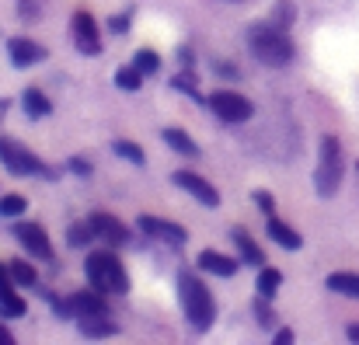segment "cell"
<instances>
[{
  "mask_svg": "<svg viewBox=\"0 0 359 345\" xmlns=\"http://www.w3.org/2000/svg\"><path fill=\"white\" fill-rule=\"evenodd\" d=\"M248 49L262 67H272V70L290 67L297 60V46L290 39V28H279L272 21H258L248 28Z\"/></svg>",
  "mask_w": 359,
  "mask_h": 345,
  "instance_id": "6da1fadb",
  "label": "cell"
},
{
  "mask_svg": "<svg viewBox=\"0 0 359 345\" xmlns=\"http://www.w3.org/2000/svg\"><path fill=\"white\" fill-rule=\"evenodd\" d=\"M178 300L192 332H210L217 321V297L196 272H178Z\"/></svg>",
  "mask_w": 359,
  "mask_h": 345,
  "instance_id": "7a4b0ae2",
  "label": "cell"
},
{
  "mask_svg": "<svg viewBox=\"0 0 359 345\" xmlns=\"http://www.w3.org/2000/svg\"><path fill=\"white\" fill-rule=\"evenodd\" d=\"M84 276H88V286L91 290H98V293H129V272H126V265L119 262V255L116 251H88V258H84Z\"/></svg>",
  "mask_w": 359,
  "mask_h": 345,
  "instance_id": "3957f363",
  "label": "cell"
},
{
  "mask_svg": "<svg viewBox=\"0 0 359 345\" xmlns=\"http://www.w3.org/2000/svg\"><path fill=\"white\" fill-rule=\"evenodd\" d=\"M0 164L14 175V178H46V182H56L63 171L49 168L39 154H32L25 143L11 140V136H0Z\"/></svg>",
  "mask_w": 359,
  "mask_h": 345,
  "instance_id": "277c9868",
  "label": "cell"
},
{
  "mask_svg": "<svg viewBox=\"0 0 359 345\" xmlns=\"http://www.w3.org/2000/svg\"><path fill=\"white\" fill-rule=\"evenodd\" d=\"M342 175H346V164H342V143L335 136H325L321 147H318V171H314V192L321 199H332L339 189H342Z\"/></svg>",
  "mask_w": 359,
  "mask_h": 345,
  "instance_id": "5b68a950",
  "label": "cell"
},
{
  "mask_svg": "<svg viewBox=\"0 0 359 345\" xmlns=\"http://www.w3.org/2000/svg\"><path fill=\"white\" fill-rule=\"evenodd\" d=\"M206 109L217 115L220 122H227V126H241V122H248L255 115V105L241 91H231V88H217L210 95V105Z\"/></svg>",
  "mask_w": 359,
  "mask_h": 345,
  "instance_id": "8992f818",
  "label": "cell"
},
{
  "mask_svg": "<svg viewBox=\"0 0 359 345\" xmlns=\"http://www.w3.org/2000/svg\"><path fill=\"white\" fill-rule=\"evenodd\" d=\"M70 35H74V46H77L81 56H98V53L105 49L102 32H98V21H95V14L84 11V7L74 11V18H70Z\"/></svg>",
  "mask_w": 359,
  "mask_h": 345,
  "instance_id": "52a82bcc",
  "label": "cell"
},
{
  "mask_svg": "<svg viewBox=\"0 0 359 345\" xmlns=\"http://www.w3.org/2000/svg\"><path fill=\"white\" fill-rule=\"evenodd\" d=\"M136 227L143 230V237H154L168 248H185L189 244V230L175 220H161V217H150V213H140L136 217Z\"/></svg>",
  "mask_w": 359,
  "mask_h": 345,
  "instance_id": "ba28073f",
  "label": "cell"
},
{
  "mask_svg": "<svg viewBox=\"0 0 359 345\" xmlns=\"http://www.w3.org/2000/svg\"><path fill=\"white\" fill-rule=\"evenodd\" d=\"M7 56H11V67L14 70H28V67H39L49 60L46 46L35 42L32 35H11L7 39Z\"/></svg>",
  "mask_w": 359,
  "mask_h": 345,
  "instance_id": "9c48e42d",
  "label": "cell"
},
{
  "mask_svg": "<svg viewBox=\"0 0 359 345\" xmlns=\"http://www.w3.org/2000/svg\"><path fill=\"white\" fill-rule=\"evenodd\" d=\"M11 230H14L18 244L25 248V255H32V258H39V262H53V241H49V234H46L42 224H25V220H18Z\"/></svg>",
  "mask_w": 359,
  "mask_h": 345,
  "instance_id": "30bf717a",
  "label": "cell"
},
{
  "mask_svg": "<svg viewBox=\"0 0 359 345\" xmlns=\"http://www.w3.org/2000/svg\"><path fill=\"white\" fill-rule=\"evenodd\" d=\"M175 185H178L182 192H189L196 203H203L206 210H217V206H220V192H217V185H210L199 171H175Z\"/></svg>",
  "mask_w": 359,
  "mask_h": 345,
  "instance_id": "8fae6325",
  "label": "cell"
},
{
  "mask_svg": "<svg viewBox=\"0 0 359 345\" xmlns=\"http://www.w3.org/2000/svg\"><path fill=\"white\" fill-rule=\"evenodd\" d=\"M196 265H199V272H210V276H217V279H231V276H238L241 258L224 255V251H217V248H206V251H199Z\"/></svg>",
  "mask_w": 359,
  "mask_h": 345,
  "instance_id": "7c38bea8",
  "label": "cell"
},
{
  "mask_svg": "<svg viewBox=\"0 0 359 345\" xmlns=\"http://www.w3.org/2000/svg\"><path fill=\"white\" fill-rule=\"evenodd\" d=\"M91 220V227H95V234L105 241V244H112V248H122V244H129V227L122 224L119 217H112V213H95V217H88Z\"/></svg>",
  "mask_w": 359,
  "mask_h": 345,
  "instance_id": "4fadbf2b",
  "label": "cell"
},
{
  "mask_svg": "<svg viewBox=\"0 0 359 345\" xmlns=\"http://www.w3.org/2000/svg\"><path fill=\"white\" fill-rule=\"evenodd\" d=\"M77 328H81L84 339H95V342L119 335V325H116L109 314H81V318H77Z\"/></svg>",
  "mask_w": 359,
  "mask_h": 345,
  "instance_id": "5bb4252c",
  "label": "cell"
},
{
  "mask_svg": "<svg viewBox=\"0 0 359 345\" xmlns=\"http://www.w3.org/2000/svg\"><path fill=\"white\" fill-rule=\"evenodd\" d=\"M231 241H234V248H238V255H241L244 265H251V269H262V265H265L262 244H258L244 227H231Z\"/></svg>",
  "mask_w": 359,
  "mask_h": 345,
  "instance_id": "9a60e30c",
  "label": "cell"
},
{
  "mask_svg": "<svg viewBox=\"0 0 359 345\" xmlns=\"http://www.w3.org/2000/svg\"><path fill=\"white\" fill-rule=\"evenodd\" d=\"M67 300H70V307H74V321H77L81 314H109L105 293H98V290H81V293H70Z\"/></svg>",
  "mask_w": 359,
  "mask_h": 345,
  "instance_id": "2e32d148",
  "label": "cell"
},
{
  "mask_svg": "<svg viewBox=\"0 0 359 345\" xmlns=\"http://www.w3.org/2000/svg\"><path fill=\"white\" fill-rule=\"evenodd\" d=\"M265 234L283 248V251H300L304 248V237L297 234V230L290 227V224H283L279 217H269V224H265Z\"/></svg>",
  "mask_w": 359,
  "mask_h": 345,
  "instance_id": "e0dca14e",
  "label": "cell"
},
{
  "mask_svg": "<svg viewBox=\"0 0 359 345\" xmlns=\"http://www.w3.org/2000/svg\"><path fill=\"white\" fill-rule=\"evenodd\" d=\"M171 88H175L178 95L192 98L196 105H210V98H206V95H203V88H199L196 70H189V67H182V74H175V77H171Z\"/></svg>",
  "mask_w": 359,
  "mask_h": 345,
  "instance_id": "ac0fdd59",
  "label": "cell"
},
{
  "mask_svg": "<svg viewBox=\"0 0 359 345\" xmlns=\"http://www.w3.org/2000/svg\"><path fill=\"white\" fill-rule=\"evenodd\" d=\"M161 136H164V143H168L175 154H182V157H189V161H196V157H199V143H196L182 126H168Z\"/></svg>",
  "mask_w": 359,
  "mask_h": 345,
  "instance_id": "d6986e66",
  "label": "cell"
},
{
  "mask_svg": "<svg viewBox=\"0 0 359 345\" xmlns=\"http://www.w3.org/2000/svg\"><path fill=\"white\" fill-rule=\"evenodd\" d=\"M21 109L28 119H49L53 115V102L39 91V88H25L21 91Z\"/></svg>",
  "mask_w": 359,
  "mask_h": 345,
  "instance_id": "ffe728a7",
  "label": "cell"
},
{
  "mask_svg": "<svg viewBox=\"0 0 359 345\" xmlns=\"http://www.w3.org/2000/svg\"><path fill=\"white\" fill-rule=\"evenodd\" d=\"M255 290H258V297L276 300V293L283 290V272L272 269V265H262V269H258V279H255Z\"/></svg>",
  "mask_w": 359,
  "mask_h": 345,
  "instance_id": "44dd1931",
  "label": "cell"
},
{
  "mask_svg": "<svg viewBox=\"0 0 359 345\" xmlns=\"http://www.w3.org/2000/svg\"><path fill=\"white\" fill-rule=\"evenodd\" d=\"M325 286H328L332 293H342V297H349V300H359V272H332V276L325 279Z\"/></svg>",
  "mask_w": 359,
  "mask_h": 345,
  "instance_id": "7402d4cb",
  "label": "cell"
},
{
  "mask_svg": "<svg viewBox=\"0 0 359 345\" xmlns=\"http://www.w3.org/2000/svg\"><path fill=\"white\" fill-rule=\"evenodd\" d=\"M7 269H11V276H14V283L18 286H39V269L32 265V262H25V258H14V262H7Z\"/></svg>",
  "mask_w": 359,
  "mask_h": 345,
  "instance_id": "603a6c76",
  "label": "cell"
},
{
  "mask_svg": "<svg viewBox=\"0 0 359 345\" xmlns=\"http://www.w3.org/2000/svg\"><path fill=\"white\" fill-rule=\"evenodd\" d=\"M112 150H116V157H122V161H126V164H133V168H143V164H147L143 147H140V143H133V140H116V143H112Z\"/></svg>",
  "mask_w": 359,
  "mask_h": 345,
  "instance_id": "cb8c5ba5",
  "label": "cell"
},
{
  "mask_svg": "<svg viewBox=\"0 0 359 345\" xmlns=\"http://www.w3.org/2000/svg\"><path fill=\"white\" fill-rule=\"evenodd\" d=\"M95 237H98V234L91 227V220H77V224L67 227V244H70V248H88Z\"/></svg>",
  "mask_w": 359,
  "mask_h": 345,
  "instance_id": "d4e9b609",
  "label": "cell"
},
{
  "mask_svg": "<svg viewBox=\"0 0 359 345\" xmlns=\"http://www.w3.org/2000/svg\"><path fill=\"white\" fill-rule=\"evenodd\" d=\"M133 67H136L143 77H154V74L161 70V56H157V49H136V53H133Z\"/></svg>",
  "mask_w": 359,
  "mask_h": 345,
  "instance_id": "484cf974",
  "label": "cell"
},
{
  "mask_svg": "<svg viewBox=\"0 0 359 345\" xmlns=\"http://www.w3.org/2000/svg\"><path fill=\"white\" fill-rule=\"evenodd\" d=\"M25 311H28V304H25V297H18L14 290H11L7 297H0V321H14V318H25Z\"/></svg>",
  "mask_w": 359,
  "mask_h": 345,
  "instance_id": "4316f807",
  "label": "cell"
},
{
  "mask_svg": "<svg viewBox=\"0 0 359 345\" xmlns=\"http://www.w3.org/2000/svg\"><path fill=\"white\" fill-rule=\"evenodd\" d=\"M25 210H28V199L25 196H18V192L0 196V220H18Z\"/></svg>",
  "mask_w": 359,
  "mask_h": 345,
  "instance_id": "83f0119b",
  "label": "cell"
},
{
  "mask_svg": "<svg viewBox=\"0 0 359 345\" xmlns=\"http://www.w3.org/2000/svg\"><path fill=\"white\" fill-rule=\"evenodd\" d=\"M116 88H122L126 95H133V91H140L143 88V74L129 63V67H119L116 70Z\"/></svg>",
  "mask_w": 359,
  "mask_h": 345,
  "instance_id": "f1b7e54d",
  "label": "cell"
},
{
  "mask_svg": "<svg viewBox=\"0 0 359 345\" xmlns=\"http://www.w3.org/2000/svg\"><path fill=\"white\" fill-rule=\"evenodd\" d=\"M269 21H272V25H279V28H293V21H297V7H293L290 0H279V4L272 7Z\"/></svg>",
  "mask_w": 359,
  "mask_h": 345,
  "instance_id": "f546056e",
  "label": "cell"
},
{
  "mask_svg": "<svg viewBox=\"0 0 359 345\" xmlns=\"http://www.w3.org/2000/svg\"><path fill=\"white\" fill-rule=\"evenodd\" d=\"M269 304H272V300H265V297L251 300V314H255V321H258L262 328H276V314H272Z\"/></svg>",
  "mask_w": 359,
  "mask_h": 345,
  "instance_id": "4dcf8cb0",
  "label": "cell"
},
{
  "mask_svg": "<svg viewBox=\"0 0 359 345\" xmlns=\"http://www.w3.org/2000/svg\"><path fill=\"white\" fill-rule=\"evenodd\" d=\"M129 28H133V7H126V11L109 18V32L112 35H129Z\"/></svg>",
  "mask_w": 359,
  "mask_h": 345,
  "instance_id": "1f68e13d",
  "label": "cell"
},
{
  "mask_svg": "<svg viewBox=\"0 0 359 345\" xmlns=\"http://www.w3.org/2000/svg\"><path fill=\"white\" fill-rule=\"evenodd\" d=\"M67 171H70V175H77V178H91V171H95V168H91V161H88V157L74 154V157L67 161Z\"/></svg>",
  "mask_w": 359,
  "mask_h": 345,
  "instance_id": "d6a6232c",
  "label": "cell"
},
{
  "mask_svg": "<svg viewBox=\"0 0 359 345\" xmlns=\"http://www.w3.org/2000/svg\"><path fill=\"white\" fill-rule=\"evenodd\" d=\"M251 199H255V206H258L265 217H272V210H276V199H272V192H265V189H255V192H251Z\"/></svg>",
  "mask_w": 359,
  "mask_h": 345,
  "instance_id": "836d02e7",
  "label": "cell"
},
{
  "mask_svg": "<svg viewBox=\"0 0 359 345\" xmlns=\"http://www.w3.org/2000/svg\"><path fill=\"white\" fill-rule=\"evenodd\" d=\"M49 304H53V314H56L60 321H74V307H70L67 297H49Z\"/></svg>",
  "mask_w": 359,
  "mask_h": 345,
  "instance_id": "e575fe53",
  "label": "cell"
},
{
  "mask_svg": "<svg viewBox=\"0 0 359 345\" xmlns=\"http://www.w3.org/2000/svg\"><path fill=\"white\" fill-rule=\"evenodd\" d=\"M14 286H18V283H14V276H11V269H7V265L0 262V297H7V293H11Z\"/></svg>",
  "mask_w": 359,
  "mask_h": 345,
  "instance_id": "d590c367",
  "label": "cell"
},
{
  "mask_svg": "<svg viewBox=\"0 0 359 345\" xmlns=\"http://www.w3.org/2000/svg\"><path fill=\"white\" fill-rule=\"evenodd\" d=\"M178 63L189 67V70H196V53H192V46H178Z\"/></svg>",
  "mask_w": 359,
  "mask_h": 345,
  "instance_id": "8d00e7d4",
  "label": "cell"
},
{
  "mask_svg": "<svg viewBox=\"0 0 359 345\" xmlns=\"http://www.w3.org/2000/svg\"><path fill=\"white\" fill-rule=\"evenodd\" d=\"M213 70H217L220 77H227V81H238L241 77V70L234 67V63H213Z\"/></svg>",
  "mask_w": 359,
  "mask_h": 345,
  "instance_id": "74e56055",
  "label": "cell"
},
{
  "mask_svg": "<svg viewBox=\"0 0 359 345\" xmlns=\"http://www.w3.org/2000/svg\"><path fill=\"white\" fill-rule=\"evenodd\" d=\"M272 342H276V345H293V342H297V339H293V328H279Z\"/></svg>",
  "mask_w": 359,
  "mask_h": 345,
  "instance_id": "f35d334b",
  "label": "cell"
},
{
  "mask_svg": "<svg viewBox=\"0 0 359 345\" xmlns=\"http://www.w3.org/2000/svg\"><path fill=\"white\" fill-rule=\"evenodd\" d=\"M18 4H21V7H18V11H21V18H39V7H35V0H18Z\"/></svg>",
  "mask_w": 359,
  "mask_h": 345,
  "instance_id": "ab89813d",
  "label": "cell"
},
{
  "mask_svg": "<svg viewBox=\"0 0 359 345\" xmlns=\"http://www.w3.org/2000/svg\"><path fill=\"white\" fill-rule=\"evenodd\" d=\"M0 345H14V335L7 332V325H0Z\"/></svg>",
  "mask_w": 359,
  "mask_h": 345,
  "instance_id": "60d3db41",
  "label": "cell"
},
{
  "mask_svg": "<svg viewBox=\"0 0 359 345\" xmlns=\"http://www.w3.org/2000/svg\"><path fill=\"white\" fill-rule=\"evenodd\" d=\"M346 335H349V342H359V321H356V325H349V328H346Z\"/></svg>",
  "mask_w": 359,
  "mask_h": 345,
  "instance_id": "b9f144b4",
  "label": "cell"
},
{
  "mask_svg": "<svg viewBox=\"0 0 359 345\" xmlns=\"http://www.w3.org/2000/svg\"><path fill=\"white\" fill-rule=\"evenodd\" d=\"M7 109H11V102H7V98H0V119L7 115Z\"/></svg>",
  "mask_w": 359,
  "mask_h": 345,
  "instance_id": "7bdbcfd3",
  "label": "cell"
}]
</instances>
